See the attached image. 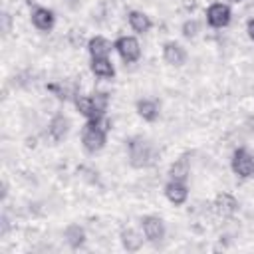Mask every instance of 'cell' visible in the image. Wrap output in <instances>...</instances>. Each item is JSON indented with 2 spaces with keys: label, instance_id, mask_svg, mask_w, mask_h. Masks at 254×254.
I'll use <instances>...</instances> for the list:
<instances>
[{
  "label": "cell",
  "instance_id": "6da1fadb",
  "mask_svg": "<svg viewBox=\"0 0 254 254\" xmlns=\"http://www.w3.org/2000/svg\"><path fill=\"white\" fill-rule=\"evenodd\" d=\"M125 147H127V157H129V165L135 167V169H149L157 163L159 159V151L157 147L141 137V135H135V137H129L125 141Z\"/></svg>",
  "mask_w": 254,
  "mask_h": 254
},
{
  "label": "cell",
  "instance_id": "7a4b0ae2",
  "mask_svg": "<svg viewBox=\"0 0 254 254\" xmlns=\"http://www.w3.org/2000/svg\"><path fill=\"white\" fill-rule=\"evenodd\" d=\"M111 123L109 119L103 115V117H97V119H89L85 121L83 129H81V143H83V149L87 153H97L105 147V141H107V131H109Z\"/></svg>",
  "mask_w": 254,
  "mask_h": 254
},
{
  "label": "cell",
  "instance_id": "3957f363",
  "mask_svg": "<svg viewBox=\"0 0 254 254\" xmlns=\"http://www.w3.org/2000/svg\"><path fill=\"white\" fill-rule=\"evenodd\" d=\"M230 165H232L234 175H238L240 179H248L254 175V155L244 147H238L234 151Z\"/></svg>",
  "mask_w": 254,
  "mask_h": 254
},
{
  "label": "cell",
  "instance_id": "277c9868",
  "mask_svg": "<svg viewBox=\"0 0 254 254\" xmlns=\"http://www.w3.org/2000/svg\"><path fill=\"white\" fill-rule=\"evenodd\" d=\"M113 46L125 64H133L141 58V46L135 36H121V38H117V42Z\"/></svg>",
  "mask_w": 254,
  "mask_h": 254
},
{
  "label": "cell",
  "instance_id": "5b68a950",
  "mask_svg": "<svg viewBox=\"0 0 254 254\" xmlns=\"http://www.w3.org/2000/svg\"><path fill=\"white\" fill-rule=\"evenodd\" d=\"M232 20V10L228 4L222 2H214L206 8V22L212 28H226Z\"/></svg>",
  "mask_w": 254,
  "mask_h": 254
},
{
  "label": "cell",
  "instance_id": "8992f818",
  "mask_svg": "<svg viewBox=\"0 0 254 254\" xmlns=\"http://www.w3.org/2000/svg\"><path fill=\"white\" fill-rule=\"evenodd\" d=\"M141 228H143V234L149 242H161L165 238V222L159 216H153V214L143 216Z\"/></svg>",
  "mask_w": 254,
  "mask_h": 254
},
{
  "label": "cell",
  "instance_id": "52a82bcc",
  "mask_svg": "<svg viewBox=\"0 0 254 254\" xmlns=\"http://www.w3.org/2000/svg\"><path fill=\"white\" fill-rule=\"evenodd\" d=\"M30 18H32L34 28L40 30V32H50V30L54 28V24H56L54 12H52L50 8H44V6H34Z\"/></svg>",
  "mask_w": 254,
  "mask_h": 254
},
{
  "label": "cell",
  "instance_id": "ba28073f",
  "mask_svg": "<svg viewBox=\"0 0 254 254\" xmlns=\"http://www.w3.org/2000/svg\"><path fill=\"white\" fill-rule=\"evenodd\" d=\"M163 60L169 65L181 67L187 62V50L179 42H165V46H163Z\"/></svg>",
  "mask_w": 254,
  "mask_h": 254
},
{
  "label": "cell",
  "instance_id": "9c48e42d",
  "mask_svg": "<svg viewBox=\"0 0 254 254\" xmlns=\"http://www.w3.org/2000/svg\"><path fill=\"white\" fill-rule=\"evenodd\" d=\"M67 133H69V119H67L64 113L54 115L52 121H50V125H48V135H50V139H52L54 143H60V141H64V139L67 137Z\"/></svg>",
  "mask_w": 254,
  "mask_h": 254
},
{
  "label": "cell",
  "instance_id": "30bf717a",
  "mask_svg": "<svg viewBox=\"0 0 254 254\" xmlns=\"http://www.w3.org/2000/svg\"><path fill=\"white\" fill-rule=\"evenodd\" d=\"M165 196L169 198V202H173L175 206L179 204H185L187 198H189V189L183 181H175L171 179L167 185H165Z\"/></svg>",
  "mask_w": 254,
  "mask_h": 254
},
{
  "label": "cell",
  "instance_id": "8fae6325",
  "mask_svg": "<svg viewBox=\"0 0 254 254\" xmlns=\"http://www.w3.org/2000/svg\"><path fill=\"white\" fill-rule=\"evenodd\" d=\"M212 206H214V210H216L220 216H232V214H236V210H238V200H236L230 192H220V194H216Z\"/></svg>",
  "mask_w": 254,
  "mask_h": 254
},
{
  "label": "cell",
  "instance_id": "7c38bea8",
  "mask_svg": "<svg viewBox=\"0 0 254 254\" xmlns=\"http://www.w3.org/2000/svg\"><path fill=\"white\" fill-rule=\"evenodd\" d=\"M89 69L99 79H111L115 75V67H113V62L109 58H91Z\"/></svg>",
  "mask_w": 254,
  "mask_h": 254
},
{
  "label": "cell",
  "instance_id": "4fadbf2b",
  "mask_svg": "<svg viewBox=\"0 0 254 254\" xmlns=\"http://www.w3.org/2000/svg\"><path fill=\"white\" fill-rule=\"evenodd\" d=\"M113 48L115 46L107 38H103V36H93L87 42V52H89L91 58H107Z\"/></svg>",
  "mask_w": 254,
  "mask_h": 254
},
{
  "label": "cell",
  "instance_id": "5bb4252c",
  "mask_svg": "<svg viewBox=\"0 0 254 254\" xmlns=\"http://www.w3.org/2000/svg\"><path fill=\"white\" fill-rule=\"evenodd\" d=\"M127 20H129L131 30L137 32V34H147V32L151 30V26H153L151 18H149L145 12H139V10H131V12L127 14Z\"/></svg>",
  "mask_w": 254,
  "mask_h": 254
},
{
  "label": "cell",
  "instance_id": "9a60e30c",
  "mask_svg": "<svg viewBox=\"0 0 254 254\" xmlns=\"http://www.w3.org/2000/svg\"><path fill=\"white\" fill-rule=\"evenodd\" d=\"M73 103H75V109L79 111V115L85 117V121L103 117V115L97 113V109H95V105H93V101H91V95H89V97H87V95H77V97L73 99Z\"/></svg>",
  "mask_w": 254,
  "mask_h": 254
},
{
  "label": "cell",
  "instance_id": "2e32d148",
  "mask_svg": "<svg viewBox=\"0 0 254 254\" xmlns=\"http://www.w3.org/2000/svg\"><path fill=\"white\" fill-rule=\"evenodd\" d=\"M135 107H137L139 117H143L145 121H149V123L157 121V117H159V103L155 99H139Z\"/></svg>",
  "mask_w": 254,
  "mask_h": 254
},
{
  "label": "cell",
  "instance_id": "e0dca14e",
  "mask_svg": "<svg viewBox=\"0 0 254 254\" xmlns=\"http://www.w3.org/2000/svg\"><path fill=\"white\" fill-rule=\"evenodd\" d=\"M189 173H190V165H189V155H181L173 165H171V169H169V175H171V179H175V181H187L189 179Z\"/></svg>",
  "mask_w": 254,
  "mask_h": 254
},
{
  "label": "cell",
  "instance_id": "ac0fdd59",
  "mask_svg": "<svg viewBox=\"0 0 254 254\" xmlns=\"http://www.w3.org/2000/svg\"><path fill=\"white\" fill-rule=\"evenodd\" d=\"M64 236H65V242L71 246V248H81L85 244V230L79 226V224H69L65 230H64Z\"/></svg>",
  "mask_w": 254,
  "mask_h": 254
},
{
  "label": "cell",
  "instance_id": "d6986e66",
  "mask_svg": "<svg viewBox=\"0 0 254 254\" xmlns=\"http://www.w3.org/2000/svg\"><path fill=\"white\" fill-rule=\"evenodd\" d=\"M121 244L127 252H137L143 246V238L139 236V232H135L133 228H125L121 232Z\"/></svg>",
  "mask_w": 254,
  "mask_h": 254
},
{
  "label": "cell",
  "instance_id": "ffe728a7",
  "mask_svg": "<svg viewBox=\"0 0 254 254\" xmlns=\"http://www.w3.org/2000/svg\"><path fill=\"white\" fill-rule=\"evenodd\" d=\"M91 101H93L97 113H99V115H105V111H107V107H109V93H107V91H95V93L91 95Z\"/></svg>",
  "mask_w": 254,
  "mask_h": 254
},
{
  "label": "cell",
  "instance_id": "44dd1931",
  "mask_svg": "<svg viewBox=\"0 0 254 254\" xmlns=\"http://www.w3.org/2000/svg\"><path fill=\"white\" fill-rule=\"evenodd\" d=\"M198 30H200V24L194 20V18H190V20H187L185 24H183V28H181V32H183V36L185 38H189V40H192V38H196V34H198Z\"/></svg>",
  "mask_w": 254,
  "mask_h": 254
},
{
  "label": "cell",
  "instance_id": "7402d4cb",
  "mask_svg": "<svg viewBox=\"0 0 254 254\" xmlns=\"http://www.w3.org/2000/svg\"><path fill=\"white\" fill-rule=\"evenodd\" d=\"M46 87H48L52 93H56V97H58V99H69V91H67L62 83H48Z\"/></svg>",
  "mask_w": 254,
  "mask_h": 254
},
{
  "label": "cell",
  "instance_id": "603a6c76",
  "mask_svg": "<svg viewBox=\"0 0 254 254\" xmlns=\"http://www.w3.org/2000/svg\"><path fill=\"white\" fill-rule=\"evenodd\" d=\"M246 32H248V36H250V40L254 42V18L246 22Z\"/></svg>",
  "mask_w": 254,
  "mask_h": 254
},
{
  "label": "cell",
  "instance_id": "cb8c5ba5",
  "mask_svg": "<svg viewBox=\"0 0 254 254\" xmlns=\"http://www.w3.org/2000/svg\"><path fill=\"white\" fill-rule=\"evenodd\" d=\"M230 2H232V4H238V2H242V0H230Z\"/></svg>",
  "mask_w": 254,
  "mask_h": 254
}]
</instances>
